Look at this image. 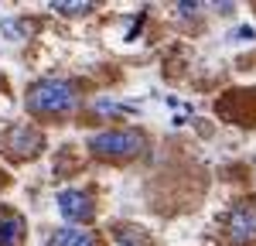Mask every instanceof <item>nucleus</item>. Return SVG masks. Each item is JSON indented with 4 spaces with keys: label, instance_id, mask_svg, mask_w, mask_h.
<instances>
[{
    "label": "nucleus",
    "instance_id": "obj_6",
    "mask_svg": "<svg viewBox=\"0 0 256 246\" xmlns=\"http://www.w3.org/2000/svg\"><path fill=\"white\" fill-rule=\"evenodd\" d=\"M48 246H99V240L92 232L79 229V226H68V229H58V232L48 240Z\"/></svg>",
    "mask_w": 256,
    "mask_h": 246
},
{
    "label": "nucleus",
    "instance_id": "obj_1",
    "mask_svg": "<svg viewBox=\"0 0 256 246\" xmlns=\"http://www.w3.org/2000/svg\"><path fill=\"white\" fill-rule=\"evenodd\" d=\"M76 106H79V89L65 79H44L28 92V110L34 116H65Z\"/></svg>",
    "mask_w": 256,
    "mask_h": 246
},
{
    "label": "nucleus",
    "instance_id": "obj_4",
    "mask_svg": "<svg viewBox=\"0 0 256 246\" xmlns=\"http://www.w3.org/2000/svg\"><path fill=\"white\" fill-rule=\"evenodd\" d=\"M58 208H62V216H65L72 226L89 222V219L96 216L92 198H89L86 192H79V188H65V192H58Z\"/></svg>",
    "mask_w": 256,
    "mask_h": 246
},
{
    "label": "nucleus",
    "instance_id": "obj_10",
    "mask_svg": "<svg viewBox=\"0 0 256 246\" xmlns=\"http://www.w3.org/2000/svg\"><path fill=\"white\" fill-rule=\"evenodd\" d=\"M52 10H55V14H65V18H72V14H89L92 4H52Z\"/></svg>",
    "mask_w": 256,
    "mask_h": 246
},
{
    "label": "nucleus",
    "instance_id": "obj_7",
    "mask_svg": "<svg viewBox=\"0 0 256 246\" xmlns=\"http://www.w3.org/2000/svg\"><path fill=\"white\" fill-rule=\"evenodd\" d=\"M24 236V219L20 216H0V246H18Z\"/></svg>",
    "mask_w": 256,
    "mask_h": 246
},
{
    "label": "nucleus",
    "instance_id": "obj_2",
    "mask_svg": "<svg viewBox=\"0 0 256 246\" xmlns=\"http://www.w3.org/2000/svg\"><path fill=\"white\" fill-rule=\"evenodd\" d=\"M89 150L99 158H113V161H126V158H137L147 150V134L137 126H126V130H102L89 137Z\"/></svg>",
    "mask_w": 256,
    "mask_h": 246
},
{
    "label": "nucleus",
    "instance_id": "obj_5",
    "mask_svg": "<svg viewBox=\"0 0 256 246\" xmlns=\"http://www.w3.org/2000/svg\"><path fill=\"white\" fill-rule=\"evenodd\" d=\"M7 144H10V150L14 154H38L41 150V134L38 130H31V126H14L10 134H7Z\"/></svg>",
    "mask_w": 256,
    "mask_h": 246
},
{
    "label": "nucleus",
    "instance_id": "obj_3",
    "mask_svg": "<svg viewBox=\"0 0 256 246\" xmlns=\"http://www.w3.org/2000/svg\"><path fill=\"white\" fill-rule=\"evenodd\" d=\"M229 243L253 246L256 243V202H239L229 212Z\"/></svg>",
    "mask_w": 256,
    "mask_h": 246
},
{
    "label": "nucleus",
    "instance_id": "obj_8",
    "mask_svg": "<svg viewBox=\"0 0 256 246\" xmlns=\"http://www.w3.org/2000/svg\"><path fill=\"white\" fill-rule=\"evenodd\" d=\"M116 243L120 246H150V236L137 226H116Z\"/></svg>",
    "mask_w": 256,
    "mask_h": 246
},
{
    "label": "nucleus",
    "instance_id": "obj_9",
    "mask_svg": "<svg viewBox=\"0 0 256 246\" xmlns=\"http://www.w3.org/2000/svg\"><path fill=\"white\" fill-rule=\"evenodd\" d=\"M0 31H4L10 41H24L28 34H31V24H24V20H4Z\"/></svg>",
    "mask_w": 256,
    "mask_h": 246
}]
</instances>
